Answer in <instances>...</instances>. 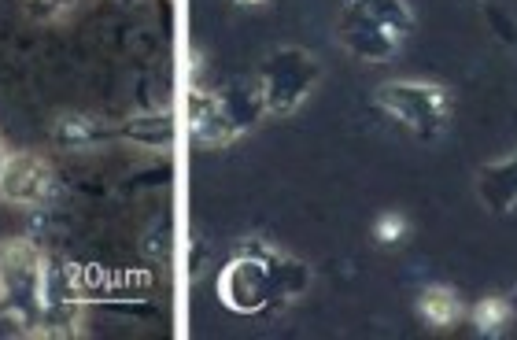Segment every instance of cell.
Returning <instances> with one entry per match:
<instances>
[{
	"label": "cell",
	"instance_id": "1",
	"mask_svg": "<svg viewBox=\"0 0 517 340\" xmlns=\"http://www.w3.org/2000/svg\"><path fill=\"white\" fill-rule=\"evenodd\" d=\"M311 285V270L300 259L266 248L244 244L218 274V300L237 315H263L277 304H289Z\"/></svg>",
	"mask_w": 517,
	"mask_h": 340
},
{
	"label": "cell",
	"instance_id": "2",
	"mask_svg": "<svg viewBox=\"0 0 517 340\" xmlns=\"http://www.w3.org/2000/svg\"><path fill=\"white\" fill-rule=\"evenodd\" d=\"M414 15L407 0H344L337 19L340 45L366 63L392 60L410 34Z\"/></svg>",
	"mask_w": 517,
	"mask_h": 340
},
{
	"label": "cell",
	"instance_id": "3",
	"mask_svg": "<svg viewBox=\"0 0 517 340\" xmlns=\"http://www.w3.org/2000/svg\"><path fill=\"white\" fill-rule=\"evenodd\" d=\"M263 97L259 89H193L189 93V134L196 145L222 148L229 141H237L244 130H252L255 122L263 119Z\"/></svg>",
	"mask_w": 517,
	"mask_h": 340
},
{
	"label": "cell",
	"instance_id": "4",
	"mask_svg": "<svg viewBox=\"0 0 517 340\" xmlns=\"http://www.w3.org/2000/svg\"><path fill=\"white\" fill-rule=\"evenodd\" d=\"M41 274L45 255L23 237L0 241V307L23 326H37L41 318Z\"/></svg>",
	"mask_w": 517,
	"mask_h": 340
},
{
	"label": "cell",
	"instance_id": "5",
	"mask_svg": "<svg viewBox=\"0 0 517 340\" xmlns=\"http://www.w3.org/2000/svg\"><path fill=\"white\" fill-rule=\"evenodd\" d=\"M377 108L421 141H436L451 122V97L433 82H385L377 89Z\"/></svg>",
	"mask_w": 517,
	"mask_h": 340
},
{
	"label": "cell",
	"instance_id": "6",
	"mask_svg": "<svg viewBox=\"0 0 517 340\" xmlns=\"http://www.w3.org/2000/svg\"><path fill=\"white\" fill-rule=\"evenodd\" d=\"M318 78H322V67L307 49L285 45V49L270 52V60L259 71V97H263L266 115H292L311 97Z\"/></svg>",
	"mask_w": 517,
	"mask_h": 340
},
{
	"label": "cell",
	"instance_id": "7",
	"mask_svg": "<svg viewBox=\"0 0 517 340\" xmlns=\"http://www.w3.org/2000/svg\"><path fill=\"white\" fill-rule=\"evenodd\" d=\"M82 304L85 296L74 281V270L67 263H49L41 274V318L37 326H45L52 337H74L82 326Z\"/></svg>",
	"mask_w": 517,
	"mask_h": 340
},
{
	"label": "cell",
	"instance_id": "8",
	"mask_svg": "<svg viewBox=\"0 0 517 340\" xmlns=\"http://www.w3.org/2000/svg\"><path fill=\"white\" fill-rule=\"evenodd\" d=\"M52 167L34 152H8L4 167H0V200L15 207L45 204L52 196Z\"/></svg>",
	"mask_w": 517,
	"mask_h": 340
},
{
	"label": "cell",
	"instance_id": "9",
	"mask_svg": "<svg viewBox=\"0 0 517 340\" xmlns=\"http://www.w3.org/2000/svg\"><path fill=\"white\" fill-rule=\"evenodd\" d=\"M119 141H130L137 148H152V152H170L178 141V119L170 111H137L130 119H122L115 126Z\"/></svg>",
	"mask_w": 517,
	"mask_h": 340
},
{
	"label": "cell",
	"instance_id": "10",
	"mask_svg": "<svg viewBox=\"0 0 517 340\" xmlns=\"http://www.w3.org/2000/svg\"><path fill=\"white\" fill-rule=\"evenodd\" d=\"M477 196H481L488 211L495 215H506L517 207V152L510 159H499V163H488L477 174Z\"/></svg>",
	"mask_w": 517,
	"mask_h": 340
},
{
	"label": "cell",
	"instance_id": "11",
	"mask_svg": "<svg viewBox=\"0 0 517 340\" xmlns=\"http://www.w3.org/2000/svg\"><path fill=\"white\" fill-rule=\"evenodd\" d=\"M111 137H115V126H108L97 115H63L52 126V141L63 152H85V148H97L104 141H111Z\"/></svg>",
	"mask_w": 517,
	"mask_h": 340
},
{
	"label": "cell",
	"instance_id": "12",
	"mask_svg": "<svg viewBox=\"0 0 517 340\" xmlns=\"http://www.w3.org/2000/svg\"><path fill=\"white\" fill-rule=\"evenodd\" d=\"M418 315L425 318L429 326L444 329V326H451V322H458V315H462V304H458V296L451 289H440V285H433V289L421 292Z\"/></svg>",
	"mask_w": 517,
	"mask_h": 340
},
{
	"label": "cell",
	"instance_id": "13",
	"mask_svg": "<svg viewBox=\"0 0 517 340\" xmlns=\"http://www.w3.org/2000/svg\"><path fill=\"white\" fill-rule=\"evenodd\" d=\"M510 315L514 311H510V304H506L503 296H488V300H481V304L473 307V322H477L481 333H499Z\"/></svg>",
	"mask_w": 517,
	"mask_h": 340
},
{
	"label": "cell",
	"instance_id": "14",
	"mask_svg": "<svg viewBox=\"0 0 517 340\" xmlns=\"http://www.w3.org/2000/svg\"><path fill=\"white\" fill-rule=\"evenodd\" d=\"M26 4V15L37 19V23H56L63 15L74 8V0H23Z\"/></svg>",
	"mask_w": 517,
	"mask_h": 340
},
{
	"label": "cell",
	"instance_id": "15",
	"mask_svg": "<svg viewBox=\"0 0 517 340\" xmlns=\"http://www.w3.org/2000/svg\"><path fill=\"white\" fill-rule=\"evenodd\" d=\"M403 233H407V219H403L399 211H388V215H381V219H377V226H373V237H377L381 244H396Z\"/></svg>",
	"mask_w": 517,
	"mask_h": 340
},
{
	"label": "cell",
	"instance_id": "16",
	"mask_svg": "<svg viewBox=\"0 0 517 340\" xmlns=\"http://www.w3.org/2000/svg\"><path fill=\"white\" fill-rule=\"evenodd\" d=\"M484 15H488V19H492L495 26H499L495 34L503 37V41H510V45H514V41H517V23H514V19H506V15L499 12V8H492V4L484 8Z\"/></svg>",
	"mask_w": 517,
	"mask_h": 340
},
{
	"label": "cell",
	"instance_id": "17",
	"mask_svg": "<svg viewBox=\"0 0 517 340\" xmlns=\"http://www.w3.org/2000/svg\"><path fill=\"white\" fill-rule=\"evenodd\" d=\"M506 304H510V311H517V289H514V296H510V300H506Z\"/></svg>",
	"mask_w": 517,
	"mask_h": 340
},
{
	"label": "cell",
	"instance_id": "18",
	"mask_svg": "<svg viewBox=\"0 0 517 340\" xmlns=\"http://www.w3.org/2000/svg\"><path fill=\"white\" fill-rule=\"evenodd\" d=\"M4 159H8V148L0 145V167H4Z\"/></svg>",
	"mask_w": 517,
	"mask_h": 340
},
{
	"label": "cell",
	"instance_id": "19",
	"mask_svg": "<svg viewBox=\"0 0 517 340\" xmlns=\"http://www.w3.org/2000/svg\"><path fill=\"white\" fill-rule=\"evenodd\" d=\"M237 4H266V0H237Z\"/></svg>",
	"mask_w": 517,
	"mask_h": 340
},
{
	"label": "cell",
	"instance_id": "20",
	"mask_svg": "<svg viewBox=\"0 0 517 340\" xmlns=\"http://www.w3.org/2000/svg\"><path fill=\"white\" fill-rule=\"evenodd\" d=\"M122 4H133V0H122Z\"/></svg>",
	"mask_w": 517,
	"mask_h": 340
}]
</instances>
